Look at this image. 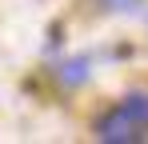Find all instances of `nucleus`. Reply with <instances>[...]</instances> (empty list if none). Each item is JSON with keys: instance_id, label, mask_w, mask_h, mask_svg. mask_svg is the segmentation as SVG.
I'll return each instance as SVG.
<instances>
[{"instance_id": "nucleus-2", "label": "nucleus", "mask_w": 148, "mask_h": 144, "mask_svg": "<svg viewBox=\"0 0 148 144\" xmlns=\"http://www.w3.org/2000/svg\"><path fill=\"white\" fill-rule=\"evenodd\" d=\"M84 76H88V60H68L64 72H60V80H64V84H80Z\"/></svg>"}, {"instance_id": "nucleus-1", "label": "nucleus", "mask_w": 148, "mask_h": 144, "mask_svg": "<svg viewBox=\"0 0 148 144\" xmlns=\"http://www.w3.org/2000/svg\"><path fill=\"white\" fill-rule=\"evenodd\" d=\"M96 136L108 144H136L148 136V96H128L120 108H112L96 124Z\"/></svg>"}]
</instances>
